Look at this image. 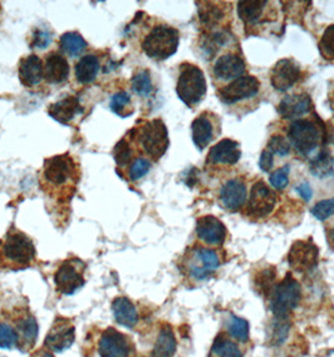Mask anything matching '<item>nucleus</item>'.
Returning <instances> with one entry per match:
<instances>
[{
	"label": "nucleus",
	"instance_id": "obj_4",
	"mask_svg": "<svg viewBox=\"0 0 334 357\" xmlns=\"http://www.w3.org/2000/svg\"><path fill=\"white\" fill-rule=\"evenodd\" d=\"M205 74L198 66L191 63H182L180 66L179 79L176 93L187 107L198 105L206 96Z\"/></svg>",
	"mask_w": 334,
	"mask_h": 357
},
{
	"label": "nucleus",
	"instance_id": "obj_48",
	"mask_svg": "<svg viewBox=\"0 0 334 357\" xmlns=\"http://www.w3.org/2000/svg\"><path fill=\"white\" fill-rule=\"evenodd\" d=\"M273 166H274V155H273L268 149H264V151L261 152V155H260V169H261L263 172H269V171L272 169Z\"/></svg>",
	"mask_w": 334,
	"mask_h": 357
},
{
	"label": "nucleus",
	"instance_id": "obj_24",
	"mask_svg": "<svg viewBox=\"0 0 334 357\" xmlns=\"http://www.w3.org/2000/svg\"><path fill=\"white\" fill-rule=\"evenodd\" d=\"M270 3L261 0H244L238 3V15L247 26L263 24L269 22L266 18V8Z\"/></svg>",
	"mask_w": 334,
	"mask_h": 357
},
{
	"label": "nucleus",
	"instance_id": "obj_29",
	"mask_svg": "<svg viewBox=\"0 0 334 357\" xmlns=\"http://www.w3.org/2000/svg\"><path fill=\"white\" fill-rule=\"evenodd\" d=\"M75 79L81 84L92 83L99 72V58L93 54L82 56L80 62L75 64Z\"/></svg>",
	"mask_w": 334,
	"mask_h": 357
},
{
	"label": "nucleus",
	"instance_id": "obj_5",
	"mask_svg": "<svg viewBox=\"0 0 334 357\" xmlns=\"http://www.w3.org/2000/svg\"><path fill=\"white\" fill-rule=\"evenodd\" d=\"M302 300V286L288 273L280 282L275 284L269 296V306L274 316L289 317Z\"/></svg>",
	"mask_w": 334,
	"mask_h": 357
},
{
	"label": "nucleus",
	"instance_id": "obj_27",
	"mask_svg": "<svg viewBox=\"0 0 334 357\" xmlns=\"http://www.w3.org/2000/svg\"><path fill=\"white\" fill-rule=\"evenodd\" d=\"M112 312L115 320L117 321L121 326L127 328H133L138 322V312L135 305L127 297H116L112 301Z\"/></svg>",
	"mask_w": 334,
	"mask_h": 357
},
{
	"label": "nucleus",
	"instance_id": "obj_34",
	"mask_svg": "<svg viewBox=\"0 0 334 357\" xmlns=\"http://www.w3.org/2000/svg\"><path fill=\"white\" fill-rule=\"evenodd\" d=\"M211 351L215 356L219 357H244L242 350L238 347V345L229 339L223 337L222 335H219L214 341Z\"/></svg>",
	"mask_w": 334,
	"mask_h": 357
},
{
	"label": "nucleus",
	"instance_id": "obj_30",
	"mask_svg": "<svg viewBox=\"0 0 334 357\" xmlns=\"http://www.w3.org/2000/svg\"><path fill=\"white\" fill-rule=\"evenodd\" d=\"M61 50L69 56H77L82 54L87 48V42L80 33L68 31L61 37Z\"/></svg>",
	"mask_w": 334,
	"mask_h": 357
},
{
	"label": "nucleus",
	"instance_id": "obj_39",
	"mask_svg": "<svg viewBox=\"0 0 334 357\" xmlns=\"http://www.w3.org/2000/svg\"><path fill=\"white\" fill-rule=\"evenodd\" d=\"M132 89L141 97H149L150 94L152 93V80H151V74L149 70L143 69L137 72L133 78H132Z\"/></svg>",
	"mask_w": 334,
	"mask_h": 357
},
{
	"label": "nucleus",
	"instance_id": "obj_38",
	"mask_svg": "<svg viewBox=\"0 0 334 357\" xmlns=\"http://www.w3.org/2000/svg\"><path fill=\"white\" fill-rule=\"evenodd\" d=\"M112 112H115L119 117H129L133 113L131 96L127 92H118L113 96L110 102Z\"/></svg>",
	"mask_w": 334,
	"mask_h": 357
},
{
	"label": "nucleus",
	"instance_id": "obj_15",
	"mask_svg": "<svg viewBox=\"0 0 334 357\" xmlns=\"http://www.w3.org/2000/svg\"><path fill=\"white\" fill-rule=\"evenodd\" d=\"M275 204V192L270 190V187H268L263 181H258L250 192L247 213L253 218H264L272 213Z\"/></svg>",
	"mask_w": 334,
	"mask_h": 357
},
{
	"label": "nucleus",
	"instance_id": "obj_23",
	"mask_svg": "<svg viewBox=\"0 0 334 357\" xmlns=\"http://www.w3.org/2000/svg\"><path fill=\"white\" fill-rule=\"evenodd\" d=\"M19 79L24 86H38L44 78V66L42 59L36 54L20 59L18 68Z\"/></svg>",
	"mask_w": 334,
	"mask_h": 357
},
{
	"label": "nucleus",
	"instance_id": "obj_45",
	"mask_svg": "<svg viewBox=\"0 0 334 357\" xmlns=\"http://www.w3.org/2000/svg\"><path fill=\"white\" fill-rule=\"evenodd\" d=\"M151 169V162L143 157H138L131 163L130 169H129V177L131 181H138L145 177Z\"/></svg>",
	"mask_w": 334,
	"mask_h": 357
},
{
	"label": "nucleus",
	"instance_id": "obj_21",
	"mask_svg": "<svg viewBox=\"0 0 334 357\" xmlns=\"http://www.w3.org/2000/svg\"><path fill=\"white\" fill-rule=\"evenodd\" d=\"M313 109V102L310 94L299 93L285 96L278 105V113L284 119H296L310 114Z\"/></svg>",
	"mask_w": 334,
	"mask_h": 357
},
{
	"label": "nucleus",
	"instance_id": "obj_8",
	"mask_svg": "<svg viewBox=\"0 0 334 357\" xmlns=\"http://www.w3.org/2000/svg\"><path fill=\"white\" fill-rule=\"evenodd\" d=\"M133 130L137 133V142L147 155L157 160L166 153L167 148L170 146V139L166 126L161 119L157 118L145 122L141 127Z\"/></svg>",
	"mask_w": 334,
	"mask_h": 357
},
{
	"label": "nucleus",
	"instance_id": "obj_46",
	"mask_svg": "<svg viewBox=\"0 0 334 357\" xmlns=\"http://www.w3.org/2000/svg\"><path fill=\"white\" fill-rule=\"evenodd\" d=\"M289 172H291V167L284 166L280 167L277 171L270 174V185H272L274 190L278 191H283L286 188V185H289Z\"/></svg>",
	"mask_w": 334,
	"mask_h": 357
},
{
	"label": "nucleus",
	"instance_id": "obj_16",
	"mask_svg": "<svg viewBox=\"0 0 334 357\" xmlns=\"http://www.w3.org/2000/svg\"><path fill=\"white\" fill-rule=\"evenodd\" d=\"M302 78V68L294 59L284 58L270 70V84L278 92H286Z\"/></svg>",
	"mask_w": 334,
	"mask_h": 357
},
{
	"label": "nucleus",
	"instance_id": "obj_37",
	"mask_svg": "<svg viewBox=\"0 0 334 357\" xmlns=\"http://www.w3.org/2000/svg\"><path fill=\"white\" fill-rule=\"evenodd\" d=\"M201 4L204 6H198V14H200V19L204 24L214 26L219 22L223 20L225 13L223 12L222 8H219L214 3H206V1Z\"/></svg>",
	"mask_w": 334,
	"mask_h": 357
},
{
	"label": "nucleus",
	"instance_id": "obj_40",
	"mask_svg": "<svg viewBox=\"0 0 334 357\" xmlns=\"http://www.w3.org/2000/svg\"><path fill=\"white\" fill-rule=\"evenodd\" d=\"M0 347L6 350L18 347V333L10 322H0Z\"/></svg>",
	"mask_w": 334,
	"mask_h": 357
},
{
	"label": "nucleus",
	"instance_id": "obj_6",
	"mask_svg": "<svg viewBox=\"0 0 334 357\" xmlns=\"http://www.w3.org/2000/svg\"><path fill=\"white\" fill-rule=\"evenodd\" d=\"M288 138L291 147L308 157L323 142V128L313 119H296L289 127Z\"/></svg>",
	"mask_w": 334,
	"mask_h": 357
},
{
	"label": "nucleus",
	"instance_id": "obj_41",
	"mask_svg": "<svg viewBox=\"0 0 334 357\" xmlns=\"http://www.w3.org/2000/svg\"><path fill=\"white\" fill-rule=\"evenodd\" d=\"M266 149L274 155H280V157H286L288 154L291 153V142L282 135H275V136L270 137V139L268 141L266 144Z\"/></svg>",
	"mask_w": 334,
	"mask_h": 357
},
{
	"label": "nucleus",
	"instance_id": "obj_36",
	"mask_svg": "<svg viewBox=\"0 0 334 357\" xmlns=\"http://www.w3.org/2000/svg\"><path fill=\"white\" fill-rule=\"evenodd\" d=\"M275 273H277L275 268L269 267V268L260 271L255 276V289L266 298H269V296L275 286Z\"/></svg>",
	"mask_w": 334,
	"mask_h": 357
},
{
	"label": "nucleus",
	"instance_id": "obj_9",
	"mask_svg": "<svg viewBox=\"0 0 334 357\" xmlns=\"http://www.w3.org/2000/svg\"><path fill=\"white\" fill-rule=\"evenodd\" d=\"M85 271L86 264L80 259L72 257L63 261L55 273L57 291L62 295H73L86 284Z\"/></svg>",
	"mask_w": 334,
	"mask_h": 357
},
{
	"label": "nucleus",
	"instance_id": "obj_14",
	"mask_svg": "<svg viewBox=\"0 0 334 357\" xmlns=\"http://www.w3.org/2000/svg\"><path fill=\"white\" fill-rule=\"evenodd\" d=\"M135 351L130 337L115 327H108L101 335L99 354L101 357H132Z\"/></svg>",
	"mask_w": 334,
	"mask_h": 357
},
{
	"label": "nucleus",
	"instance_id": "obj_19",
	"mask_svg": "<svg viewBox=\"0 0 334 357\" xmlns=\"http://www.w3.org/2000/svg\"><path fill=\"white\" fill-rule=\"evenodd\" d=\"M245 69V61L242 59V56L229 52L217 58V62L214 63L212 72L215 78L226 82L238 79L239 77L244 75Z\"/></svg>",
	"mask_w": 334,
	"mask_h": 357
},
{
	"label": "nucleus",
	"instance_id": "obj_28",
	"mask_svg": "<svg viewBox=\"0 0 334 357\" xmlns=\"http://www.w3.org/2000/svg\"><path fill=\"white\" fill-rule=\"evenodd\" d=\"M177 347V341L175 337L173 327L162 325L160 333L157 335L155 346L151 351V357H173Z\"/></svg>",
	"mask_w": 334,
	"mask_h": 357
},
{
	"label": "nucleus",
	"instance_id": "obj_35",
	"mask_svg": "<svg viewBox=\"0 0 334 357\" xmlns=\"http://www.w3.org/2000/svg\"><path fill=\"white\" fill-rule=\"evenodd\" d=\"M228 333L233 339H235L239 342H248L249 341V324L248 321L238 316H231L229 321H228Z\"/></svg>",
	"mask_w": 334,
	"mask_h": 357
},
{
	"label": "nucleus",
	"instance_id": "obj_50",
	"mask_svg": "<svg viewBox=\"0 0 334 357\" xmlns=\"http://www.w3.org/2000/svg\"><path fill=\"white\" fill-rule=\"evenodd\" d=\"M31 357H55V355H53V352H50L47 349H41V350L34 352Z\"/></svg>",
	"mask_w": 334,
	"mask_h": 357
},
{
	"label": "nucleus",
	"instance_id": "obj_18",
	"mask_svg": "<svg viewBox=\"0 0 334 357\" xmlns=\"http://www.w3.org/2000/svg\"><path fill=\"white\" fill-rule=\"evenodd\" d=\"M247 185L242 179H229L220 188L219 198L224 208L229 212H238L242 210L247 202Z\"/></svg>",
	"mask_w": 334,
	"mask_h": 357
},
{
	"label": "nucleus",
	"instance_id": "obj_43",
	"mask_svg": "<svg viewBox=\"0 0 334 357\" xmlns=\"http://www.w3.org/2000/svg\"><path fill=\"white\" fill-rule=\"evenodd\" d=\"M113 157L117 163L118 167L124 168L130 163L132 158V151H131L130 143L127 142V139L124 138L116 144L115 151H113Z\"/></svg>",
	"mask_w": 334,
	"mask_h": 357
},
{
	"label": "nucleus",
	"instance_id": "obj_13",
	"mask_svg": "<svg viewBox=\"0 0 334 357\" xmlns=\"http://www.w3.org/2000/svg\"><path fill=\"white\" fill-rule=\"evenodd\" d=\"M319 262V250L312 240L296 241L288 253V264L294 271H313Z\"/></svg>",
	"mask_w": 334,
	"mask_h": 357
},
{
	"label": "nucleus",
	"instance_id": "obj_11",
	"mask_svg": "<svg viewBox=\"0 0 334 357\" xmlns=\"http://www.w3.org/2000/svg\"><path fill=\"white\" fill-rule=\"evenodd\" d=\"M75 339V327L73 321L58 316L44 340V349L50 352H63L73 345Z\"/></svg>",
	"mask_w": 334,
	"mask_h": 357
},
{
	"label": "nucleus",
	"instance_id": "obj_49",
	"mask_svg": "<svg viewBox=\"0 0 334 357\" xmlns=\"http://www.w3.org/2000/svg\"><path fill=\"white\" fill-rule=\"evenodd\" d=\"M296 192H297L300 197L303 198L305 202L310 201L312 196H313V190H312V187H310L308 182H302L300 185H298L296 187Z\"/></svg>",
	"mask_w": 334,
	"mask_h": 357
},
{
	"label": "nucleus",
	"instance_id": "obj_42",
	"mask_svg": "<svg viewBox=\"0 0 334 357\" xmlns=\"http://www.w3.org/2000/svg\"><path fill=\"white\" fill-rule=\"evenodd\" d=\"M319 50L323 58L328 61H334V24L329 25L323 33L319 40Z\"/></svg>",
	"mask_w": 334,
	"mask_h": 357
},
{
	"label": "nucleus",
	"instance_id": "obj_3",
	"mask_svg": "<svg viewBox=\"0 0 334 357\" xmlns=\"http://www.w3.org/2000/svg\"><path fill=\"white\" fill-rule=\"evenodd\" d=\"M179 31L167 24L155 25L143 42V50L145 54L155 59L165 61L173 56L179 48Z\"/></svg>",
	"mask_w": 334,
	"mask_h": 357
},
{
	"label": "nucleus",
	"instance_id": "obj_51",
	"mask_svg": "<svg viewBox=\"0 0 334 357\" xmlns=\"http://www.w3.org/2000/svg\"><path fill=\"white\" fill-rule=\"evenodd\" d=\"M331 237H332V240L334 241V228L332 229V232H331Z\"/></svg>",
	"mask_w": 334,
	"mask_h": 357
},
{
	"label": "nucleus",
	"instance_id": "obj_31",
	"mask_svg": "<svg viewBox=\"0 0 334 357\" xmlns=\"http://www.w3.org/2000/svg\"><path fill=\"white\" fill-rule=\"evenodd\" d=\"M333 157L327 151L317 154L310 163V172L318 178H326L334 173Z\"/></svg>",
	"mask_w": 334,
	"mask_h": 357
},
{
	"label": "nucleus",
	"instance_id": "obj_10",
	"mask_svg": "<svg viewBox=\"0 0 334 357\" xmlns=\"http://www.w3.org/2000/svg\"><path fill=\"white\" fill-rule=\"evenodd\" d=\"M260 91V82L254 75H242L231 80L228 86L217 91V97L224 105H234L242 100L254 98Z\"/></svg>",
	"mask_w": 334,
	"mask_h": 357
},
{
	"label": "nucleus",
	"instance_id": "obj_32",
	"mask_svg": "<svg viewBox=\"0 0 334 357\" xmlns=\"http://www.w3.org/2000/svg\"><path fill=\"white\" fill-rule=\"evenodd\" d=\"M291 330L289 317L275 316L269 328V340L273 346H280L284 342Z\"/></svg>",
	"mask_w": 334,
	"mask_h": 357
},
{
	"label": "nucleus",
	"instance_id": "obj_17",
	"mask_svg": "<svg viewBox=\"0 0 334 357\" xmlns=\"http://www.w3.org/2000/svg\"><path fill=\"white\" fill-rule=\"evenodd\" d=\"M196 234L208 245L222 246L226 240V227L215 215H204L196 222Z\"/></svg>",
	"mask_w": 334,
	"mask_h": 357
},
{
	"label": "nucleus",
	"instance_id": "obj_22",
	"mask_svg": "<svg viewBox=\"0 0 334 357\" xmlns=\"http://www.w3.org/2000/svg\"><path fill=\"white\" fill-rule=\"evenodd\" d=\"M82 113L83 108L80 100L72 96L58 100L56 103L50 105L48 108V114L50 117L62 124L72 123Z\"/></svg>",
	"mask_w": 334,
	"mask_h": 357
},
{
	"label": "nucleus",
	"instance_id": "obj_44",
	"mask_svg": "<svg viewBox=\"0 0 334 357\" xmlns=\"http://www.w3.org/2000/svg\"><path fill=\"white\" fill-rule=\"evenodd\" d=\"M310 212L318 221L328 220L329 217L334 215V197L329 198V199H322V201L317 202Z\"/></svg>",
	"mask_w": 334,
	"mask_h": 357
},
{
	"label": "nucleus",
	"instance_id": "obj_26",
	"mask_svg": "<svg viewBox=\"0 0 334 357\" xmlns=\"http://www.w3.org/2000/svg\"><path fill=\"white\" fill-rule=\"evenodd\" d=\"M192 142L198 147V151H203L208 147L212 139L215 138L214 124L208 113H203L194 119L191 124Z\"/></svg>",
	"mask_w": 334,
	"mask_h": 357
},
{
	"label": "nucleus",
	"instance_id": "obj_47",
	"mask_svg": "<svg viewBox=\"0 0 334 357\" xmlns=\"http://www.w3.org/2000/svg\"><path fill=\"white\" fill-rule=\"evenodd\" d=\"M52 42V34L45 29H39L33 33V39H31V48H39L44 50L48 47V44Z\"/></svg>",
	"mask_w": 334,
	"mask_h": 357
},
{
	"label": "nucleus",
	"instance_id": "obj_2",
	"mask_svg": "<svg viewBox=\"0 0 334 357\" xmlns=\"http://www.w3.org/2000/svg\"><path fill=\"white\" fill-rule=\"evenodd\" d=\"M36 247L24 232L12 228L0 245V267L23 270L34 264Z\"/></svg>",
	"mask_w": 334,
	"mask_h": 357
},
{
	"label": "nucleus",
	"instance_id": "obj_33",
	"mask_svg": "<svg viewBox=\"0 0 334 357\" xmlns=\"http://www.w3.org/2000/svg\"><path fill=\"white\" fill-rule=\"evenodd\" d=\"M231 37L233 36L226 31H214L209 36H205L204 42H203V50L206 53V56H214L222 47L229 44Z\"/></svg>",
	"mask_w": 334,
	"mask_h": 357
},
{
	"label": "nucleus",
	"instance_id": "obj_20",
	"mask_svg": "<svg viewBox=\"0 0 334 357\" xmlns=\"http://www.w3.org/2000/svg\"><path fill=\"white\" fill-rule=\"evenodd\" d=\"M242 157V149L240 144L225 138L223 141L217 143L214 147H211L210 152L208 154L206 163L208 165H228V166H234Z\"/></svg>",
	"mask_w": 334,
	"mask_h": 357
},
{
	"label": "nucleus",
	"instance_id": "obj_7",
	"mask_svg": "<svg viewBox=\"0 0 334 357\" xmlns=\"http://www.w3.org/2000/svg\"><path fill=\"white\" fill-rule=\"evenodd\" d=\"M220 257L214 250L203 246L190 248L184 257V271L196 281L210 278L220 267Z\"/></svg>",
	"mask_w": 334,
	"mask_h": 357
},
{
	"label": "nucleus",
	"instance_id": "obj_1",
	"mask_svg": "<svg viewBox=\"0 0 334 357\" xmlns=\"http://www.w3.org/2000/svg\"><path fill=\"white\" fill-rule=\"evenodd\" d=\"M80 166L69 154L55 155L44 160L41 185L48 196L72 197L80 181Z\"/></svg>",
	"mask_w": 334,
	"mask_h": 357
},
{
	"label": "nucleus",
	"instance_id": "obj_12",
	"mask_svg": "<svg viewBox=\"0 0 334 357\" xmlns=\"http://www.w3.org/2000/svg\"><path fill=\"white\" fill-rule=\"evenodd\" d=\"M15 331L18 333V349L29 351L36 345L38 337V324L36 317L28 308H17L10 319Z\"/></svg>",
	"mask_w": 334,
	"mask_h": 357
},
{
	"label": "nucleus",
	"instance_id": "obj_25",
	"mask_svg": "<svg viewBox=\"0 0 334 357\" xmlns=\"http://www.w3.org/2000/svg\"><path fill=\"white\" fill-rule=\"evenodd\" d=\"M69 64L67 59L57 53L52 52L45 56L44 62V79L50 84H61L68 79Z\"/></svg>",
	"mask_w": 334,
	"mask_h": 357
}]
</instances>
